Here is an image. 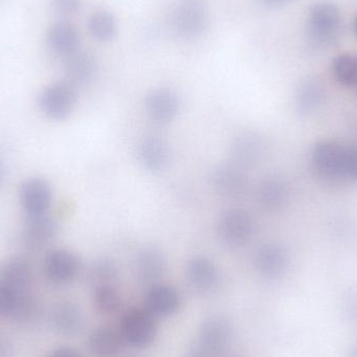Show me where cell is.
<instances>
[{"label": "cell", "instance_id": "cell-1", "mask_svg": "<svg viewBox=\"0 0 357 357\" xmlns=\"http://www.w3.org/2000/svg\"><path fill=\"white\" fill-rule=\"evenodd\" d=\"M342 17L337 4L320 1L310 8L307 18V39L314 50H327L339 39Z\"/></svg>", "mask_w": 357, "mask_h": 357}, {"label": "cell", "instance_id": "cell-2", "mask_svg": "<svg viewBox=\"0 0 357 357\" xmlns=\"http://www.w3.org/2000/svg\"><path fill=\"white\" fill-rule=\"evenodd\" d=\"M121 335L123 343L133 348H146L156 339L154 316L144 308L128 310L121 320Z\"/></svg>", "mask_w": 357, "mask_h": 357}, {"label": "cell", "instance_id": "cell-3", "mask_svg": "<svg viewBox=\"0 0 357 357\" xmlns=\"http://www.w3.org/2000/svg\"><path fill=\"white\" fill-rule=\"evenodd\" d=\"M77 96L75 86L68 82H58L47 86L39 96L42 113L54 121L68 119L75 110Z\"/></svg>", "mask_w": 357, "mask_h": 357}, {"label": "cell", "instance_id": "cell-4", "mask_svg": "<svg viewBox=\"0 0 357 357\" xmlns=\"http://www.w3.org/2000/svg\"><path fill=\"white\" fill-rule=\"evenodd\" d=\"M253 218L243 208H231L220 216L218 231L220 239L230 247H243L253 237Z\"/></svg>", "mask_w": 357, "mask_h": 357}, {"label": "cell", "instance_id": "cell-5", "mask_svg": "<svg viewBox=\"0 0 357 357\" xmlns=\"http://www.w3.org/2000/svg\"><path fill=\"white\" fill-rule=\"evenodd\" d=\"M231 321L222 314L209 317L199 327L197 344L213 356L222 354L232 341Z\"/></svg>", "mask_w": 357, "mask_h": 357}, {"label": "cell", "instance_id": "cell-6", "mask_svg": "<svg viewBox=\"0 0 357 357\" xmlns=\"http://www.w3.org/2000/svg\"><path fill=\"white\" fill-rule=\"evenodd\" d=\"M345 148L331 140L318 142L312 149V165L319 177L326 180L343 177Z\"/></svg>", "mask_w": 357, "mask_h": 357}, {"label": "cell", "instance_id": "cell-7", "mask_svg": "<svg viewBox=\"0 0 357 357\" xmlns=\"http://www.w3.org/2000/svg\"><path fill=\"white\" fill-rule=\"evenodd\" d=\"M208 17V8L203 0H184L174 15V25L178 35L195 37L205 29Z\"/></svg>", "mask_w": 357, "mask_h": 357}, {"label": "cell", "instance_id": "cell-8", "mask_svg": "<svg viewBox=\"0 0 357 357\" xmlns=\"http://www.w3.org/2000/svg\"><path fill=\"white\" fill-rule=\"evenodd\" d=\"M211 178L216 192L222 197H241L249 188V177L243 167L233 161L216 165Z\"/></svg>", "mask_w": 357, "mask_h": 357}, {"label": "cell", "instance_id": "cell-9", "mask_svg": "<svg viewBox=\"0 0 357 357\" xmlns=\"http://www.w3.org/2000/svg\"><path fill=\"white\" fill-rule=\"evenodd\" d=\"M79 256L68 250H52L44 260V272L52 282L65 284L71 282L81 271Z\"/></svg>", "mask_w": 357, "mask_h": 357}, {"label": "cell", "instance_id": "cell-10", "mask_svg": "<svg viewBox=\"0 0 357 357\" xmlns=\"http://www.w3.org/2000/svg\"><path fill=\"white\" fill-rule=\"evenodd\" d=\"M19 197L27 216L42 215L52 205V188L44 178H29L21 185Z\"/></svg>", "mask_w": 357, "mask_h": 357}, {"label": "cell", "instance_id": "cell-11", "mask_svg": "<svg viewBox=\"0 0 357 357\" xmlns=\"http://www.w3.org/2000/svg\"><path fill=\"white\" fill-rule=\"evenodd\" d=\"M180 110V98L173 90L161 88L153 90L146 96V114L159 125H167L175 121Z\"/></svg>", "mask_w": 357, "mask_h": 357}, {"label": "cell", "instance_id": "cell-12", "mask_svg": "<svg viewBox=\"0 0 357 357\" xmlns=\"http://www.w3.org/2000/svg\"><path fill=\"white\" fill-rule=\"evenodd\" d=\"M60 231L58 220L47 214L27 216L22 229L23 243L31 249L45 247L56 238Z\"/></svg>", "mask_w": 357, "mask_h": 357}, {"label": "cell", "instance_id": "cell-13", "mask_svg": "<svg viewBox=\"0 0 357 357\" xmlns=\"http://www.w3.org/2000/svg\"><path fill=\"white\" fill-rule=\"evenodd\" d=\"M138 155L144 169L152 173L165 171L171 162V149L167 140L160 136H146L140 142Z\"/></svg>", "mask_w": 357, "mask_h": 357}, {"label": "cell", "instance_id": "cell-14", "mask_svg": "<svg viewBox=\"0 0 357 357\" xmlns=\"http://www.w3.org/2000/svg\"><path fill=\"white\" fill-rule=\"evenodd\" d=\"M266 149L264 138L255 131H243L237 134L231 142L230 154L233 162L252 165L261 159Z\"/></svg>", "mask_w": 357, "mask_h": 357}, {"label": "cell", "instance_id": "cell-15", "mask_svg": "<svg viewBox=\"0 0 357 357\" xmlns=\"http://www.w3.org/2000/svg\"><path fill=\"white\" fill-rule=\"evenodd\" d=\"M289 264V254L282 245L266 243L256 252L254 266L260 276L268 279L280 277Z\"/></svg>", "mask_w": 357, "mask_h": 357}, {"label": "cell", "instance_id": "cell-16", "mask_svg": "<svg viewBox=\"0 0 357 357\" xmlns=\"http://www.w3.org/2000/svg\"><path fill=\"white\" fill-rule=\"evenodd\" d=\"M50 325L59 335H75L83 328L84 317L75 302L60 301L50 312Z\"/></svg>", "mask_w": 357, "mask_h": 357}, {"label": "cell", "instance_id": "cell-17", "mask_svg": "<svg viewBox=\"0 0 357 357\" xmlns=\"http://www.w3.org/2000/svg\"><path fill=\"white\" fill-rule=\"evenodd\" d=\"M186 277L197 291H209L218 287L220 275L213 260L205 256H195L187 262Z\"/></svg>", "mask_w": 357, "mask_h": 357}, {"label": "cell", "instance_id": "cell-18", "mask_svg": "<svg viewBox=\"0 0 357 357\" xmlns=\"http://www.w3.org/2000/svg\"><path fill=\"white\" fill-rule=\"evenodd\" d=\"M33 272L29 260L23 257H13L0 270V284L14 293H27L31 287Z\"/></svg>", "mask_w": 357, "mask_h": 357}, {"label": "cell", "instance_id": "cell-19", "mask_svg": "<svg viewBox=\"0 0 357 357\" xmlns=\"http://www.w3.org/2000/svg\"><path fill=\"white\" fill-rule=\"evenodd\" d=\"M181 305L180 294L167 284L152 285L146 296V310L153 316L167 317L175 314Z\"/></svg>", "mask_w": 357, "mask_h": 357}, {"label": "cell", "instance_id": "cell-20", "mask_svg": "<svg viewBox=\"0 0 357 357\" xmlns=\"http://www.w3.org/2000/svg\"><path fill=\"white\" fill-rule=\"evenodd\" d=\"M257 199L259 205L268 211H280L289 201V189L287 183L279 177L270 176L258 185Z\"/></svg>", "mask_w": 357, "mask_h": 357}, {"label": "cell", "instance_id": "cell-21", "mask_svg": "<svg viewBox=\"0 0 357 357\" xmlns=\"http://www.w3.org/2000/svg\"><path fill=\"white\" fill-rule=\"evenodd\" d=\"M66 82L71 85H86L96 75V61L91 54L87 52H75L67 56L64 64Z\"/></svg>", "mask_w": 357, "mask_h": 357}, {"label": "cell", "instance_id": "cell-22", "mask_svg": "<svg viewBox=\"0 0 357 357\" xmlns=\"http://www.w3.org/2000/svg\"><path fill=\"white\" fill-rule=\"evenodd\" d=\"M123 344L121 333L109 327L93 329L87 341L88 349L94 357L117 356Z\"/></svg>", "mask_w": 357, "mask_h": 357}, {"label": "cell", "instance_id": "cell-23", "mask_svg": "<svg viewBox=\"0 0 357 357\" xmlns=\"http://www.w3.org/2000/svg\"><path fill=\"white\" fill-rule=\"evenodd\" d=\"M135 270L138 278L146 282H155L167 270V259L157 249H144L136 258Z\"/></svg>", "mask_w": 357, "mask_h": 357}, {"label": "cell", "instance_id": "cell-24", "mask_svg": "<svg viewBox=\"0 0 357 357\" xmlns=\"http://www.w3.org/2000/svg\"><path fill=\"white\" fill-rule=\"evenodd\" d=\"M324 85L318 77H307L300 84L296 94V106L300 114L314 112L324 98Z\"/></svg>", "mask_w": 357, "mask_h": 357}, {"label": "cell", "instance_id": "cell-25", "mask_svg": "<svg viewBox=\"0 0 357 357\" xmlns=\"http://www.w3.org/2000/svg\"><path fill=\"white\" fill-rule=\"evenodd\" d=\"M48 43L50 47L63 56H69L77 52L79 46V35L77 29L69 22L56 23L48 31Z\"/></svg>", "mask_w": 357, "mask_h": 357}, {"label": "cell", "instance_id": "cell-26", "mask_svg": "<svg viewBox=\"0 0 357 357\" xmlns=\"http://www.w3.org/2000/svg\"><path fill=\"white\" fill-rule=\"evenodd\" d=\"M42 316V305L29 293L20 294L17 297L16 304L10 317L13 320L21 324H29L39 320Z\"/></svg>", "mask_w": 357, "mask_h": 357}, {"label": "cell", "instance_id": "cell-27", "mask_svg": "<svg viewBox=\"0 0 357 357\" xmlns=\"http://www.w3.org/2000/svg\"><path fill=\"white\" fill-rule=\"evenodd\" d=\"M93 305L98 314L111 316L121 310L123 300L113 285H102L94 289Z\"/></svg>", "mask_w": 357, "mask_h": 357}, {"label": "cell", "instance_id": "cell-28", "mask_svg": "<svg viewBox=\"0 0 357 357\" xmlns=\"http://www.w3.org/2000/svg\"><path fill=\"white\" fill-rule=\"evenodd\" d=\"M333 73L335 79L345 87L357 86V56L343 54L337 56L333 63Z\"/></svg>", "mask_w": 357, "mask_h": 357}, {"label": "cell", "instance_id": "cell-29", "mask_svg": "<svg viewBox=\"0 0 357 357\" xmlns=\"http://www.w3.org/2000/svg\"><path fill=\"white\" fill-rule=\"evenodd\" d=\"M89 29L100 41H110L117 33V22L114 16L107 10H98L89 19Z\"/></svg>", "mask_w": 357, "mask_h": 357}, {"label": "cell", "instance_id": "cell-30", "mask_svg": "<svg viewBox=\"0 0 357 357\" xmlns=\"http://www.w3.org/2000/svg\"><path fill=\"white\" fill-rule=\"evenodd\" d=\"M117 276H119V268L115 262L109 258L96 260L90 268V280L96 287L113 285Z\"/></svg>", "mask_w": 357, "mask_h": 357}, {"label": "cell", "instance_id": "cell-31", "mask_svg": "<svg viewBox=\"0 0 357 357\" xmlns=\"http://www.w3.org/2000/svg\"><path fill=\"white\" fill-rule=\"evenodd\" d=\"M343 177L357 183V146H349L344 150Z\"/></svg>", "mask_w": 357, "mask_h": 357}, {"label": "cell", "instance_id": "cell-32", "mask_svg": "<svg viewBox=\"0 0 357 357\" xmlns=\"http://www.w3.org/2000/svg\"><path fill=\"white\" fill-rule=\"evenodd\" d=\"M18 294L0 284V316H10Z\"/></svg>", "mask_w": 357, "mask_h": 357}, {"label": "cell", "instance_id": "cell-33", "mask_svg": "<svg viewBox=\"0 0 357 357\" xmlns=\"http://www.w3.org/2000/svg\"><path fill=\"white\" fill-rule=\"evenodd\" d=\"M54 8L62 14H73L81 6V0H52Z\"/></svg>", "mask_w": 357, "mask_h": 357}, {"label": "cell", "instance_id": "cell-34", "mask_svg": "<svg viewBox=\"0 0 357 357\" xmlns=\"http://www.w3.org/2000/svg\"><path fill=\"white\" fill-rule=\"evenodd\" d=\"M48 357H82V356L73 348L60 347L52 351Z\"/></svg>", "mask_w": 357, "mask_h": 357}, {"label": "cell", "instance_id": "cell-35", "mask_svg": "<svg viewBox=\"0 0 357 357\" xmlns=\"http://www.w3.org/2000/svg\"><path fill=\"white\" fill-rule=\"evenodd\" d=\"M184 357H214L212 354H210L209 352L206 351L203 347L199 345V344H195L192 347L189 348L187 350L186 354H185Z\"/></svg>", "mask_w": 357, "mask_h": 357}, {"label": "cell", "instance_id": "cell-36", "mask_svg": "<svg viewBox=\"0 0 357 357\" xmlns=\"http://www.w3.org/2000/svg\"><path fill=\"white\" fill-rule=\"evenodd\" d=\"M6 174H8V171H6V165H4L3 160L0 158V187L3 186L4 183H6Z\"/></svg>", "mask_w": 357, "mask_h": 357}, {"label": "cell", "instance_id": "cell-37", "mask_svg": "<svg viewBox=\"0 0 357 357\" xmlns=\"http://www.w3.org/2000/svg\"><path fill=\"white\" fill-rule=\"evenodd\" d=\"M266 3L270 4V6H280V4L284 3L287 0H264Z\"/></svg>", "mask_w": 357, "mask_h": 357}, {"label": "cell", "instance_id": "cell-38", "mask_svg": "<svg viewBox=\"0 0 357 357\" xmlns=\"http://www.w3.org/2000/svg\"><path fill=\"white\" fill-rule=\"evenodd\" d=\"M8 351H10L8 348L3 345V344L0 343V357H6Z\"/></svg>", "mask_w": 357, "mask_h": 357}, {"label": "cell", "instance_id": "cell-39", "mask_svg": "<svg viewBox=\"0 0 357 357\" xmlns=\"http://www.w3.org/2000/svg\"><path fill=\"white\" fill-rule=\"evenodd\" d=\"M354 33H356V37H357V15H356V19H354Z\"/></svg>", "mask_w": 357, "mask_h": 357}, {"label": "cell", "instance_id": "cell-40", "mask_svg": "<svg viewBox=\"0 0 357 357\" xmlns=\"http://www.w3.org/2000/svg\"><path fill=\"white\" fill-rule=\"evenodd\" d=\"M354 357H357V351L356 352V354H354Z\"/></svg>", "mask_w": 357, "mask_h": 357}]
</instances>
